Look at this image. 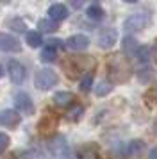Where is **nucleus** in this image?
I'll use <instances>...</instances> for the list:
<instances>
[{
  "instance_id": "obj_1",
  "label": "nucleus",
  "mask_w": 157,
  "mask_h": 159,
  "mask_svg": "<svg viewBox=\"0 0 157 159\" xmlns=\"http://www.w3.org/2000/svg\"><path fill=\"white\" fill-rule=\"evenodd\" d=\"M132 77V66L128 63L127 56L114 54L107 61V79L111 84H125Z\"/></svg>"
},
{
  "instance_id": "obj_2",
  "label": "nucleus",
  "mask_w": 157,
  "mask_h": 159,
  "mask_svg": "<svg viewBox=\"0 0 157 159\" xmlns=\"http://www.w3.org/2000/svg\"><path fill=\"white\" fill-rule=\"evenodd\" d=\"M64 72L70 79H75L78 75H84V73L91 72L93 66H95V61L89 56H75V57L66 59L63 63Z\"/></svg>"
},
{
  "instance_id": "obj_3",
  "label": "nucleus",
  "mask_w": 157,
  "mask_h": 159,
  "mask_svg": "<svg viewBox=\"0 0 157 159\" xmlns=\"http://www.w3.org/2000/svg\"><path fill=\"white\" fill-rule=\"evenodd\" d=\"M152 23V16L146 15V13H136V15H130L125 18L123 22V29L127 32V36H132L136 32H141Z\"/></svg>"
},
{
  "instance_id": "obj_4",
  "label": "nucleus",
  "mask_w": 157,
  "mask_h": 159,
  "mask_svg": "<svg viewBox=\"0 0 157 159\" xmlns=\"http://www.w3.org/2000/svg\"><path fill=\"white\" fill-rule=\"evenodd\" d=\"M57 82H59V75L52 68H41L34 75V86L39 91H48V89H52L56 86Z\"/></svg>"
},
{
  "instance_id": "obj_5",
  "label": "nucleus",
  "mask_w": 157,
  "mask_h": 159,
  "mask_svg": "<svg viewBox=\"0 0 157 159\" xmlns=\"http://www.w3.org/2000/svg\"><path fill=\"white\" fill-rule=\"evenodd\" d=\"M47 147H48V150L52 152L54 156H59L61 159H75L73 157V152H71V148H70V145H68V141H66V138H64L63 134L52 136L48 139Z\"/></svg>"
},
{
  "instance_id": "obj_6",
  "label": "nucleus",
  "mask_w": 157,
  "mask_h": 159,
  "mask_svg": "<svg viewBox=\"0 0 157 159\" xmlns=\"http://www.w3.org/2000/svg\"><path fill=\"white\" fill-rule=\"evenodd\" d=\"M14 111L18 113V115H25V116H30L34 113V102L30 98V95L27 91H18V93H14Z\"/></svg>"
},
{
  "instance_id": "obj_7",
  "label": "nucleus",
  "mask_w": 157,
  "mask_h": 159,
  "mask_svg": "<svg viewBox=\"0 0 157 159\" xmlns=\"http://www.w3.org/2000/svg\"><path fill=\"white\" fill-rule=\"evenodd\" d=\"M7 75H9V79L13 84H23L25 79H27V70H25V66L21 65L18 59H11L9 63H7Z\"/></svg>"
},
{
  "instance_id": "obj_8",
  "label": "nucleus",
  "mask_w": 157,
  "mask_h": 159,
  "mask_svg": "<svg viewBox=\"0 0 157 159\" xmlns=\"http://www.w3.org/2000/svg\"><path fill=\"white\" fill-rule=\"evenodd\" d=\"M64 47L70 52H84L89 47V38L86 34H71L64 39Z\"/></svg>"
},
{
  "instance_id": "obj_9",
  "label": "nucleus",
  "mask_w": 157,
  "mask_h": 159,
  "mask_svg": "<svg viewBox=\"0 0 157 159\" xmlns=\"http://www.w3.org/2000/svg\"><path fill=\"white\" fill-rule=\"evenodd\" d=\"M20 122H21V116L14 109H2L0 111V127L13 130V129H18Z\"/></svg>"
},
{
  "instance_id": "obj_10",
  "label": "nucleus",
  "mask_w": 157,
  "mask_h": 159,
  "mask_svg": "<svg viewBox=\"0 0 157 159\" xmlns=\"http://www.w3.org/2000/svg\"><path fill=\"white\" fill-rule=\"evenodd\" d=\"M48 20H52V22H64L68 16H70V9H68V6L66 4H61V2H54V4H50L48 7Z\"/></svg>"
},
{
  "instance_id": "obj_11",
  "label": "nucleus",
  "mask_w": 157,
  "mask_h": 159,
  "mask_svg": "<svg viewBox=\"0 0 157 159\" xmlns=\"http://www.w3.org/2000/svg\"><path fill=\"white\" fill-rule=\"evenodd\" d=\"M21 43L20 39L13 34L0 32V52H20Z\"/></svg>"
},
{
  "instance_id": "obj_12",
  "label": "nucleus",
  "mask_w": 157,
  "mask_h": 159,
  "mask_svg": "<svg viewBox=\"0 0 157 159\" xmlns=\"http://www.w3.org/2000/svg\"><path fill=\"white\" fill-rule=\"evenodd\" d=\"M116 43H118V30L116 29H104L98 34V47L100 48L109 50Z\"/></svg>"
},
{
  "instance_id": "obj_13",
  "label": "nucleus",
  "mask_w": 157,
  "mask_h": 159,
  "mask_svg": "<svg viewBox=\"0 0 157 159\" xmlns=\"http://www.w3.org/2000/svg\"><path fill=\"white\" fill-rule=\"evenodd\" d=\"M73 100H75V95L71 93V91H57V93H54V97H52L54 106L59 107V109L70 107L71 104H73Z\"/></svg>"
},
{
  "instance_id": "obj_14",
  "label": "nucleus",
  "mask_w": 157,
  "mask_h": 159,
  "mask_svg": "<svg viewBox=\"0 0 157 159\" xmlns=\"http://www.w3.org/2000/svg\"><path fill=\"white\" fill-rule=\"evenodd\" d=\"M145 150H146V143H145L143 139H132V141H128L127 147H125V156L139 157Z\"/></svg>"
},
{
  "instance_id": "obj_15",
  "label": "nucleus",
  "mask_w": 157,
  "mask_h": 159,
  "mask_svg": "<svg viewBox=\"0 0 157 159\" xmlns=\"http://www.w3.org/2000/svg\"><path fill=\"white\" fill-rule=\"evenodd\" d=\"M86 16L93 20V22H100V20H104V16H105V11L104 7L100 6L98 2H91L87 7H86Z\"/></svg>"
},
{
  "instance_id": "obj_16",
  "label": "nucleus",
  "mask_w": 157,
  "mask_h": 159,
  "mask_svg": "<svg viewBox=\"0 0 157 159\" xmlns=\"http://www.w3.org/2000/svg\"><path fill=\"white\" fill-rule=\"evenodd\" d=\"M136 77H137L139 82H143V84H150V82L155 80V70H154L152 66L145 65V66H141V68L136 72Z\"/></svg>"
},
{
  "instance_id": "obj_17",
  "label": "nucleus",
  "mask_w": 157,
  "mask_h": 159,
  "mask_svg": "<svg viewBox=\"0 0 157 159\" xmlns=\"http://www.w3.org/2000/svg\"><path fill=\"white\" fill-rule=\"evenodd\" d=\"M77 159H100L98 148L95 145H84L77 150Z\"/></svg>"
},
{
  "instance_id": "obj_18",
  "label": "nucleus",
  "mask_w": 157,
  "mask_h": 159,
  "mask_svg": "<svg viewBox=\"0 0 157 159\" xmlns=\"http://www.w3.org/2000/svg\"><path fill=\"white\" fill-rule=\"evenodd\" d=\"M25 43H27V47H30V48L41 47L43 45V34L38 32V30H27V32H25Z\"/></svg>"
},
{
  "instance_id": "obj_19",
  "label": "nucleus",
  "mask_w": 157,
  "mask_h": 159,
  "mask_svg": "<svg viewBox=\"0 0 157 159\" xmlns=\"http://www.w3.org/2000/svg\"><path fill=\"white\" fill-rule=\"evenodd\" d=\"M6 25L13 30V32H18V34L27 32V25H25V22H23L21 18H18V16H11V18H7Z\"/></svg>"
},
{
  "instance_id": "obj_20",
  "label": "nucleus",
  "mask_w": 157,
  "mask_h": 159,
  "mask_svg": "<svg viewBox=\"0 0 157 159\" xmlns=\"http://www.w3.org/2000/svg\"><path fill=\"white\" fill-rule=\"evenodd\" d=\"M137 47H139V43H137V39L134 36H125L121 39V50H123V54L134 56V52L137 50Z\"/></svg>"
},
{
  "instance_id": "obj_21",
  "label": "nucleus",
  "mask_w": 157,
  "mask_h": 159,
  "mask_svg": "<svg viewBox=\"0 0 157 159\" xmlns=\"http://www.w3.org/2000/svg\"><path fill=\"white\" fill-rule=\"evenodd\" d=\"M134 57H136V61H137V63H141V65L145 66L150 59H152L150 47H146V45H139V47H137V50L134 52Z\"/></svg>"
},
{
  "instance_id": "obj_22",
  "label": "nucleus",
  "mask_w": 157,
  "mask_h": 159,
  "mask_svg": "<svg viewBox=\"0 0 157 159\" xmlns=\"http://www.w3.org/2000/svg\"><path fill=\"white\" fill-rule=\"evenodd\" d=\"M59 29L57 27L56 22H52L48 18H41V20H38V32H47V34H52V32H56Z\"/></svg>"
},
{
  "instance_id": "obj_23",
  "label": "nucleus",
  "mask_w": 157,
  "mask_h": 159,
  "mask_svg": "<svg viewBox=\"0 0 157 159\" xmlns=\"http://www.w3.org/2000/svg\"><path fill=\"white\" fill-rule=\"evenodd\" d=\"M93 80H95V72H87L82 75V79H80V84H78V89L82 91V93H89V89L93 86Z\"/></svg>"
},
{
  "instance_id": "obj_24",
  "label": "nucleus",
  "mask_w": 157,
  "mask_h": 159,
  "mask_svg": "<svg viewBox=\"0 0 157 159\" xmlns=\"http://www.w3.org/2000/svg\"><path fill=\"white\" fill-rule=\"evenodd\" d=\"M29 157L30 159H54L52 157V152L48 150V147H36L30 150L29 154Z\"/></svg>"
},
{
  "instance_id": "obj_25",
  "label": "nucleus",
  "mask_w": 157,
  "mask_h": 159,
  "mask_svg": "<svg viewBox=\"0 0 157 159\" xmlns=\"http://www.w3.org/2000/svg\"><path fill=\"white\" fill-rule=\"evenodd\" d=\"M82 116H84V106H82V104H75V106L66 113V118H68L70 122H78Z\"/></svg>"
},
{
  "instance_id": "obj_26",
  "label": "nucleus",
  "mask_w": 157,
  "mask_h": 159,
  "mask_svg": "<svg viewBox=\"0 0 157 159\" xmlns=\"http://www.w3.org/2000/svg\"><path fill=\"white\" fill-rule=\"evenodd\" d=\"M111 91H113V84H111L109 80H100L98 84L95 86V95L100 97V98H102V97H107Z\"/></svg>"
},
{
  "instance_id": "obj_27",
  "label": "nucleus",
  "mask_w": 157,
  "mask_h": 159,
  "mask_svg": "<svg viewBox=\"0 0 157 159\" xmlns=\"http://www.w3.org/2000/svg\"><path fill=\"white\" fill-rule=\"evenodd\" d=\"M57 54L59 52L56 50V48H52V47H45L41 50V54H39V59H41L43 63H54L57 59Z\"/></svg>"
},
{
  "instance_id": "obj_28",
  "label": "nucleus",
  "mask_w": 157,
  "mask_h": 159,
  "mask_svg": "<svg viewBox=\"0 0 157 159\" xmlns=\"http://www.w3.org/2000/svg\"><path fill=\"white\" fill-rule=\"evenodd\" d=\"M9 145H11V138H9V134L0 132V156L9 148Z\"/></svg>"
},
{
  "instance_id": "obj_29",
  "label": "nucleus",
  "mask_w": 157,
  "mask_h": 159,
  "mask_svg": "<svg viewBox=\"0 0 157 159\" xmlns=\"http://www.w3.org/2000/svg\"><path fill=\"white\" fill-rule=\"evenodd\" d=\"M47 47H52V48H56L57 52H59V48H63L64 45L61 39H57V38H50V39H47Z\"/></svg>"
},
{
  "instance_id": "obj_30",
  "label": "nucleus",
  "mask_w": 157,
  "mask_h": 159,
  "mask_svg": "<svg viewBox=\"0 0 157 159\" xmlns=\"http://www.w3.org/2000/svg\"><path fill=\"white\" fill-rule=\"evenodd\" d=\"M70 7H73V9H82L84 7V2H80V0H73V2H70Z\"/></svg>"
},
{
  "instance_id": "obj_31",
  "label": "nucleus",
  "mask_w": 157,
  "mask_h": 159,
  "mask_svg": "<svg viewBox=\"0 0 157 159\" xmlns=\"http://www.w3.org/2000/svg\"><path fill=\"white\" fill-rule=\"evenodd\" d=\"M150 52H152V59L157 63V39H155V43H154V47L150 48Z\"/></svg>"
},
{
  "instance_id": "obj_32",
  "label": "nucleus",
  "mask_w": 157,
  "mask_h": 159,
  "mask_svg": "<svg viewBox=\"0 0 157 159\" xmlns=\"http://www.w3.org/2000/svg\"><path fill=\"white\" fill-rule=\"evenodd\" d=\"M148 159H157V147H154V148L148 152Z\"/></svg>"
},
{
  "instance_id": "obj_33",
  "label": "nucleus",
  "mask_w": 157,
  "mask_h": 159,
  "mask_svg": "<svg viewBox=\"0 0 157 159\" xmlns=\"http://www.w3.org/2000/svg\"><path fill=\"white\" fill-rule=\"evenodd\" d=\"M4 72H6V70H4V66L0 65V79H2V77H4Z\"/></svg>"
}]
</instances>
